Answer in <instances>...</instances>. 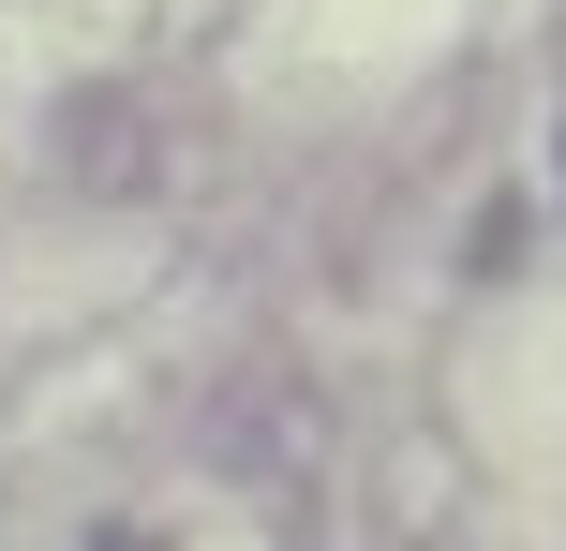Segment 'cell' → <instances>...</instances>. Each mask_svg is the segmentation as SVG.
<instances>
[{"label":"cell","instance_id":"obj_1","mask_svg":"<svg viewBox=\"0 0 566 551\" xmlns=\"http://www.w3.org/2000/svg\"><path fill=\"white\" fill-rule=\"evenodd\" d=\"M90 551H149V537H90Z\"/></svg>","mask_w":566,"mask_h":551}]
</instances>
